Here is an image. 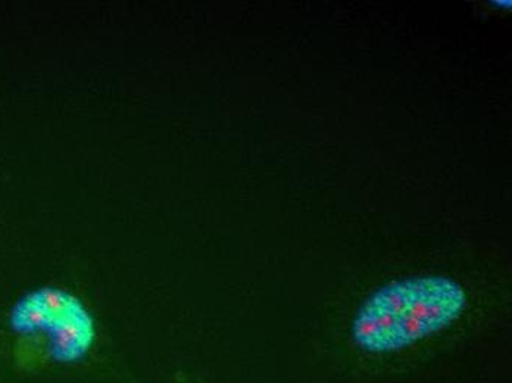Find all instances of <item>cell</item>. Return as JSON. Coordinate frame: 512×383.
<instances>
[{"instance_id": "cell-2", "label": "cell", "mask_w": 512, "mask_h": 383, "mask_svg": "<svg viewBox=\"0 0 512 383\" xmlns=\"http://www.w3.org/2000/svg\"><path fill=\"white\" fill-rule=\"evenodd\" d=\"M20 360L43 366H76L98 341V328L86 305L67 289L40 286L18 298L8 314Z\"/></svg>"}, {"instance_id": "cell-1", "label": "cell", "mask_w": 512, "mask_h": 383, "mask_svg": "<svg viewBox=\"0 0 512 383\" xmlns=\"http://www.w3.org/2000/svg\"><path fill=\"white\" fill-rule=\"evenodd\" d=\"M474 310L473 286L455 274L392 277L355 305L333 363L357 378L407 375L461 338Z\"/></svg>"}]
</instances>
